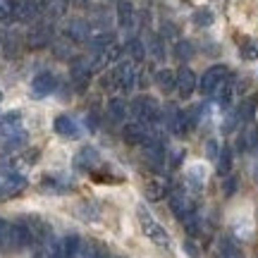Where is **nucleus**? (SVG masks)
I'll return each instance as SVG.
<instances>
[{
	"instance_id": "nucleus-15",
	"label": "nucleus",
	"mask_w": 258,
	"mask_h": 258,
	"mask_svg": "<svg viewBox=\"0 0 258 258\" xmlns=\"http://www.w3.org/2000/svg\"><path fill=\"white\" fill-rule=\"evenodd\" d=\"M117 24L124 31L134 27V5H132V0H117Z\"/></svg>"
},
{
	"instance_id": "nucleus-18",
	"label": "nucleus",
	"mask_w": 258,
	"mask_h": 258,
	"mask_svg": "<svg viewBox=\"0 0 258 258\" xmlns=\"http://www.w3.org/2000/svg\"><path fill=\"white\" fill-rule=\"evenodd\" d=\"M98 153H96V148H82L79 151V156L74 160V165L79 167V170H91V167L98 165Z\"/></svg>"
},
{
	"instance_id": "nucleus-1",
	"label": "nucleus",
	"mask_w": 258,
	"mask_h": 258,
	"mask_svg": "<svg viewBox=\"0 0 258 258\" xmlns=\"http://www.w3.org/2000/svg\"><path fill=\"white\" fill-rule=\"evenodd\" d=\"M139 225H141L144 234H146L156 246H160V249H170V244H172V241H170V234L165 232V227H163L160 222L153 220V215H151L144 206L139 208Z\"/></svg>"
},
{
	"instance_id": "nucleus-38",
	"label": "nucleus",
	"mask_w": 258,
	"mask_h": 258,
	"mask_svg": "<svg viewBox=\"0 0 258 258\" xmlns=\"http://www.w3.org/2000/svg\"><path fill=\"white\" fill-rule=\"evenodd\" d=\"M0 101H3V91H0Z\"/></svg>"
},
{
	"instance_id": "nucleus-34",
	"label": "nucleus",
	"mask_w": 258,
	"mask_h": 258,
	"mask_svg": "<svg viewBox=\"0 0 258 258\" xmlns=\"http://www.w3.org/2000/svg\"><path fill=\"white\" fill-rule=\"evenodd\" d=\"M234 186H237V182H234V177H230V179L225 182V194H227V196L234 194Z\"/></svg>"
},
{
	"instance_id": "nucleus-19",
	"label": "nucleus",
	"mask_w": 258,
	"mask_h": 258,
	"mask_svg": "<svg viewBox=\"0 0 258 258\" xmlns=\"http://www.w3.org/2000/svg\"><path fill=\"white\" fill-rule=\"evenodd\" d=\"M108 117L112 122H122L127 117V101L124 98H110L108 103Z\"/></svg>"
},
{
	"instance_id": "nucleus-4",
	"label": "nucleus",
	"mask_w": 258,
	"mask_h": 258,
	"mask_svg": "<svg viewBox=\"0 0 258 258\" xmlns=\"http://www.w3.org/2000/svg\"><path fill=\"white\" fill-rule=\"evenodd\" d=\"M112 86L120 89V91H132L134 84H137V70H134V62L132 60H122L117 62V67L110 72Z\"/></svg>"
},
{
	"instance_id": "nucleus-41",
	"label": "nucleus",
	"mask_w": 258,
	"mask_h": 258,
	"mask_svg": "<svg viewBox=\"0 0 258 258\" xmlns=\"http://www.w3.org/2000/svg\"><path fill=\"white\" fill-rule=\"evenodd\" d=\"M0 196H3V191H0Z\"/></svg>"
},
{
	"instance_id": "nucleus-21",
	"label": "nucleus",
	"mask_w": 258,
	"mask_h": 258,
	"mask_svg": "<svg viewBox=\"0 0 258 258\" xmlns=\"http://www.w3.org/2000/svg\"><path fill=\"white\" fill-rule=\"evenodd\" d=\"M232 170V151L230 146H222L220 153H218V175L227 177Z\"/></svg>"
},
{
	"instance_id": "nucleus-12",
	"label": "nucleus",
	"mask_w": 258,
	"mask_h": 258,
	"mask_svg": "<svg viewBox=\"0 0 258 258\" xmlns=\"http://www.w3.org/2000/svg\"><path fill=\"white\" fill-rule=\"evenodd\" d=\"M89 36H91V24L86 19H72L64 27V38L70 41H89Z\"/></svg>"
},
{
	"instance_id": "nucleus-16",
	"label": "nucleus",
	"mask_w": 258,
	"mask_h": 258,
	"mask_svg": "<svg viewBox=\"0 0 258 258\" xmlns=\"http://www.w3.org/2000/svg\"><path fill=\"white\" fill-rule=\"evenodd\" d=\"M55 132L60 137H67V139H77L79 137V127H77V122L72 117H67V115H57L55 117Z\"/></svg>"
},
{
	"instance_id": "nucleus-35",
	"label": "nucleus",
	"mask_w": 258,
	"mask_h": 258,
	"mask_svg": "<svg viewBox=\"0 0 258 258\" xmlns=\"http://www.w3.org/2000/svg\"><path fill=\"white\" fill-rule=\"evenodd\" d=\"M186 251H189V256H191V258H199V253H196V249H194L191 241H186Z\"/></svg>"
},
{
	"instance_id": "nucleus-2",
	"label": "nucleus",
	"mask_w": 258,
	"mask_h": 258,
	"mask_svg": "<svg viewBox=\"0 0 258 258\" xmlns=\"http://www.w3.org/2000/svg\"><path fill=\"white\" fill-rule=\"evenodd\" d=\"M129 110L134 112L139 120H141V124H146V127L160 120V105L151 96H137L132 101V105H129Z\"/></svg>"
},
{
	"instance_id": "nucleus-22",
	"label": "nucleus",
	"mask_w": 258,
	"mask_h": 258,
	"mask_svg": "<svg viewBox=\"0 0 258 258\" xmlns=\"http://www.w3.org/2000/svg\"><path fill=\"white\" fill-rule=\"evenodd\" d=\"M256 103H258V98L256 96H251V98H246V101L234 110L237 112V117H239V122H249L251 117H253V112H256Z\"/></svg>"
},
{
	"instance_id": "nucleus-33",
	"label": "nucleus",
	"mask_w": 258,
	"mask_h": 258,
	"mask_svg": "<svg viewBox=\"0 0 258 258\" xmlns=\"http://www.w3.org/2000/svg\"><path fill=\"white\" fill-rule=\"evenodd\" d=\"M206 153H208V158H218V153H220V151H218V141H208V144H206Z\"/></svg>"
},
{
	"instance_id": "nucleus-14",
	"label": "nucleus",
	"mask_w": 258,
	"mask_h": 258,
	"mask_svg": "<svg viewBox=\"0 0 258 258\" xmlns=\"http://www.w3.org/2000/svg\"><path fill=\"white\" fill-rule=\"evenodd\" d=\"M144 194H146L148 201H160L167 194V182L163 177H151L146 184H144Z\"/></svg>"
},
{
	"instance_id": "nucleus-36",
	"label": "nucleus",
	"mask_w": 258,
	"mask_h": 258,
	"mask_svg": "<svg viewBox=\"0 0 258 258\" xmlns=\"http://www.w3.org/2000/svg\"><path fill=\"white\" fill-rule=\"evenodd\" d=\"M74 5H89V3H91V0H72Z\"/></svg>"
},
{
	"instance_id": "nucleus-29",
	"label": "nucleus",
	"mask_w": 258,
	"mask_h": 258,
	"mask_svg": "<svg viewBox=\"0 0 258 258\" xmlns=\"http://www.w3.org/2000/svg\"><path fill=\"white\" fill-rule=\"evenodd\" d=\"M53 50H55L57 57H70V55H72V43H70V38L55 41V43H53Z\"/></svg>"
},
{
	"instance_id": "nucleus-32",
	"label": "nucleus",
	"mask_w": 258,
	"mask_h": 258,
	"mask_svg": "<svg viewBox=\"0 0 258 258\" xmlns=\"http://www.w3.org/2000/svg\"><path fill=\"white\" fill-rule=\"evenodd\" d=\"M77 258H98V251L93 249L91 244H82V246H79V253H77Z\"/></svg>"
},
{
	"instance_id": "nucleus-23",
	"label": "nucleus",
	"mask_w": 258,
	"mask_h": 258,
	"mask_svg": "<svg viewBox=\"0 0 258 258\" xmlns=\"http://www.w3.org/2000/svg\"><path fill=\"white\" fill-rule=\"evenodd\" d=\"M156 84L163 89V91H172L175 89V72L172 70H158L156 72Z\"/></svg>"
},
{
	"instance_id": "nucleus-26",
	"label": "nucleus",
	"mask_w": 258,
	"mask_h": 258,
	"mask_svg": "<svg viewBox=\"0 0 258 258\" xmlns=\"http://www.w3.org/2000/svg\"><path fill=\"white\" fill-rule=\"evenodd\" d=\"M194 55V46L189 43V41H177L175 46V57L179 60V62H184V60H189V57Z\"/></svg>"
},
{
	"instance_id": "nucleus-40",
	"label": "nucleus",
	"mask_w": 258,
	"mask_h": 258,
	"mask_svg": "<svg viewBox=\"0 0 258 258\" xmlns=\"http://www.w3.org/2000/svg\"><path fill=\"white\" fill-rule=\"evenodd\" d=\"M0 120H3V115H0Z\"/></svg>"
},
{
	"instance_id": "nucleus-28",
	"label": "nucleus",
	"mask_w": 258,
	"mask_h": 258,
	"mask_svg": "<svg viewBox=\"0 0 258 258\" xmlns=\"http://www.w3.org/2000/svg\"><path fill=\"white\" fill-rule=\"evenodd\" d=\"M194 24H196V27H211L213 24V12L211 10H196V12H194Z\"/></svg>"
},
{
	"instance_id": "nucleus-10",
	"label": "nucleus",
	"mask_w": 258,
	"mask_h": 258,
	"mask_svg": "<svg viewBox=\"0 0 258 258\" xmlns=\"http://www.w3.org/2000/svg\"><path fill=\"white\" fill-rule=\"evenodd\" d=\"M175 89L179 91V96H191L194 93V89H196V74L189 70V67H179L175 72Z\"/></svg>"
},
{
	"instance_id": "nucleus-7",
	"label": "nucleus",
	"mask_w": 258,
	"mask_h": 258,
	"mask_svg": "<svg viewBox=\"0 0 258 258\" xmlns=\"http://www.w3.org/2000/svg\"><path fill=\"white\" fill-rule=\"evenodd\" d=\"M153 137L151 132H148L146 124H139V122H129L122 127V139L127 141L129 146H144L148 139Z\"/></svg>"
},
{
	"instance_id": "nucleus-30",
	"label": "nucleus",
	"mask_w": 258,
	"mask_h": 258,
	"mask_svg": "<svg viewBox=\"0 0 258 258\" xmlns=\"http://www.w3.org/2000/svg\"><path fill=\"white\" fill-rule=\"evenodd\" d=\"M241 55L246 57V60H256L258 57V38H249L244 48H241Z\"/></svg>"
},
{
	"instance_id": "nucleus-3",
	"label": "nucleus",
	"mask_w": 258,
	"mask_h": 258,
	"mask_svg": "<svg viewBox=\"0 0 258 258\" xmlns=\"http://www.w3.org/2000/svg\"><path fill=\"white\" fill-rule=\"evenodd\" d=\"M227 79H230V70L225 64H213L208 72H203L199 86H201V91L206 96H213V93H218L227 84Z\"/></svg>"
},
{
	"instance_id": "nucleus-39",
	"label": "nucleus",
	"mask_w": 258,
	"mask_h": 258,
	"mask_svg": "<svg viewBox=\"0 0 258 258\" xmlns=\"http://www.w3.org/2000/svg\"><path fill=\"white\" fill-rule=\"evenodd\" d=\"M0 46H3V36H0Z\"/></svg>"
},
{
	"instance_id": "nucleus-31",
	"label": "nucleus",
	"mask_w": 258,
	"mask_h": 258,
	"mask_svg": "<svg viewBox=\"0 0 258 258\" xmlns=\"http://www.w3.org/2000/svg\"><path fill=\"white\" fill-rule=\"evenodd\" d=\"M10 230H12V222L0 218V249H8L10 246Z\"/></svg>"
},
{
	"instance_id": "nucleus-13",
	"label": "nucleus",
	"mask_w": 258,
	"mask_h": 258,
	"mask_svg": "<svg viewBox=\"0 0 258 258\" xmlns=\"http://www.w3.org/2000/svg\"><path fill=\"white\" fill-rule=\"evenodd\" d=\"M91 62L86 60V57H74L72 60V79L74 84L82 89V86H86V82H89V77H91Z\"/></svg>"
},
{
	"instance_id": "nucleus-17",
	"label": "nucleus",
	"mask_w": 258,
	"mask_h": 258,
	"mask_svg": "<svg viewBox=\"0 0 258 258\" xmlns=\"http://www.w3.org/2000/svg\"><path fill=\"white\" fill-rule=\"evenodd\" d=\"M79 246H82V239H79L77 234H67V237L60 239V256L62 258H77Z\"/></svg>"
},
{
	"instance_id": "nucleus-11",
	"label": "nucleus",
	"mask_w": 258,
	"mask_h": 258,
	"mask_svg": "<svg viewBox=\"0 0 258 258\" xmlns=\"http://www.w3.org/2000/svg\"><path fill=\"white\" fill-rule=\"evenodd\" d=\"M57 86V79L53 72H41L34 77V82H31V91H34V96L36 98H43V96H48V93H53Z\"/></svg>"
},
{
	"instance_id": "nucleus-37",
	"label": "nucleus",
	"mask_w": 258,
	"mask_h": 258,
	"mask_svg": "<svg viewBox=\"0 0 258 258\" xmlns=\"http://www.w3.org/2000/svg\"><path fill=\"white\" fill-rule=\"evenodd\" d=\"M215 258H227V256H225V253H222V251H218V256H215Z\"/></svg>"
},
{
	"instance_id": "nucleus-24",
	"label": "nucleus",
	"mask_w": 258,
	"mask_h": 258,
	"mask_svg": "<svg viewBox=\"0 0 258 258\" xmlns=\"http://www.w3.org/2000/svg\"><path fill=\"white\" fill-rule=\"evenodd\" d=\"M146 50H151L156 60H165V43H163V38L158 36V34H151V36H148Z\"/></svg>"
},
{
	"instance_id": "nucleus-27",
	"label": "nucleus",
	"mask_w": 258,
	"mask_h": 258,
	"mask_svg": "<svg viewBox=\"0 0 258 258\" xmlns=\"http://www.w3.org/2000/svg\"><path fill=\"white\" fill-rule=\"evenodd\" d=\"M15 8H17V0H0V22L15 17Z\"/></svg>"
},
{
	"instance_id": "nucleus-5",
	"label": "nucleus",
	"mask_w": 258,
	"mask_h": 258,
	"mask_svg": "<svg viewBox=\"0 0 258 258\" xmlns=\"http://www.w3.org/2000/svg\"><path fill=\"white\" fill-rule=\"evenodd\" d=\"M53 41V24H48V22H41V24H34V27L29 29L27 38H24V43L27 48L31 50H38V48H46L48 43Z\"/></svg>"
},
{
	"instance_id": "nucleus-25",
	"label": "nucleus",
	"mask_w": 258,
	"mask_h": 258,
	"mask_svg": "<svg viewBox=\"0 0 258 258\" xmlns=\"http://www.w3.org/2000/svg\"><path fill=\"white\" fill-rule=\"evenodd\" d=\"M124 50H127L129 57H132V60H137V62L139 60H144V55H146V46H144L139 38H129L127 46H124Z\"/></svg>"
},
{
	"instance_id": "nucleus-20",
	"label": "nucleus",
	"mask_w": 258,
	"mask_h": 258,
	"mask_svg": "<svg viewBox=\"0 0 258 258\" xmlns=\"http://www.w3.org/2000/svg\"><path fill=\"white\" fill-rule=\"evenodd\" d=\"M67 10H70V0H46V15L50 19L64 17Z\"/></svg>"
},
{
	"instance_id": "nucleus-6",
	"label": "nucleus",
	"mask_w": 258,
	"mask_h": 258,
	"mask_svg": "<svg viewBox=\"0 0 258 258\" xmlns=\"http://www.w3.org/2000/svg\"><path fill=\"white\" fill-rule=\"evenodd\" d=\"M46 15V0H22L15 8V17L22 22H36Z\"/></svg>"
},
{
	"instance_id": "nucleus-8",
	"label": "nucleus",
	"mask_w": 258,
	"mask_h": 258,
	"mask_svg": "<svg viewBox=\"0 0 258 258\" xmlns=\"http://www.w3.org/2000/svg\"><path fill=\"white\" fill-rule=\"evenodd\" d=\"M24 186H27V179L19 175V172H15V170H3V175H0V191H3V196H15V194H19Z\"/></svg>"
},
{
	"instance_id": "nucleus-9",
	"label": "nucleus",
	"mask_w": 258,
	"mask_h": 258,
	"mask_svg": "<svg viewBox=\"0 0 258 258\" xmlns=\"http://www.w3.org/2000/svg\"><path fill=\"white\" fill-rule=\"evenodd\" d=\"M170 211L175 213L177 220L184 222L186 218L194 215V203L189 201V196L184 191H175V194H170Z\"/></svg>"
}]
</instances>
